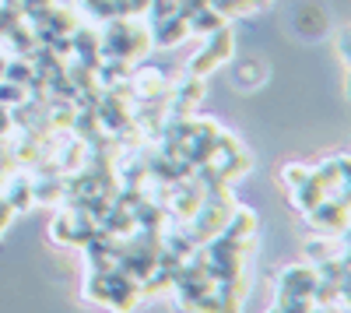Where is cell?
I'll use <instances>...</instances> for the list:
<instances>
[{
    "label": "cell",
    "instance_id": "6da1fadb",
    "mask_svg": "<svg viewBox=\"0 0 351 313\" xmlns=\"http://www.w3.org/2000/svg\"><path fill=\"white\" fill-rule=\"evenodd\" d=\"M148 49H152V28L144 25L137 14L102 21L99 60H112V64L134 67L137 60H144V56H148Z\"/></svg>",
    "mask_w": 351,
    "mask_h": 313
},
{
    "label": "cell",
    "instance_id": "7a4b0ae2",
    "mask_svg": "<svg viewBox=\"0 0 351 313\" xmlns=\"http://www.w3.org/2000/svg\"><path fill=\"white\" fill-rule=\"evenodd\" d=\"M232 53H236V32H232L228 25H221L218 32H211L208 36V43H204L200 49H197V56L190 60V74L193 78H208L211 71H218L225 60H232Z\"/></svg>",
    "mask_w": 351,
    "mask_h": 313
},
{
    "label": "cell",
    "instance_id": "3957f363",
    "mask_svg": "<svg viewBox=\"0 0 351 313\" xmlns=\"http://www.w3.org/2000/svg\"><path fill=\"white\" fill-rule=\"evenodd\" d=\"M309 225L316 233H324V236H344L348 229V190H334L327 194L319 205H313L306 211Z\"/></svg>",
    "mask_w": 351,
    "mask_h": 313
},
{
    "label": "cell",
    "instance_id": "277c9868",
    "mask_svg": "<svg viewBox=\"0 0 351 313\" xmlns=\"http://www.w3.org/2000/svg\"><path fill=\"white\" fill-rule=\"evenodd\" d=\"M200 99H204V78H186V81H180L176 89H169V95H165V113L169 117H193L197 113V106H200Z\"/></svg>",
    "mask_w": 351,
    "mask_h": 313
},
{
    "label": "cell",
    "instance_id": "5b68a950",
    "mask_svg": "<svg viewBox=\"0 0 351 313\" xmlns=\"http://www.w3.org/2000/svg\"><path fill=\"white\" fill-rule=\"evenodd\" d=\"M316 268H306V264H291L281 271L278 278V296H299V299H309L313 289H316Z\"/></svg>",
    "mask_w": 351,
    "mask_h": 313
},
{
    "label": "cell",
    "instance_id": "8992f818",
    "mask_svg": "<svg viewBox=\"0 0 351 313\" xmlns=\"http://www.w3.org/2000/svg\"><path fill=\"white\" fill-rule=\"evenodd\" d=\"M186 36H190V28H186V18L183 14H165V18H158L152 25V46H158V49L180 46Z\"/></svg>",
    "mask_w": 351,
    "mask_h": 313
},
{
    "label": "cell",
    "instance_id": "52a82bcc",
    "mask_svg": "<svg viewBox=\"0 0 351 313\" xmlns=\"http://www.w3.org/2000/svg\"><path fill=\"white\" fill-rule=\"evenodd\" d=\"M81 14H88L92 21H112V18H130L137 11L134 0H81Z\"/></svg>",
    "mask_w": 351,
    "mask_h": 313
},
{
    "label": "cell",
    "instance_id": "ba28073f",
    "mask_svg": "<svg viewBox=\"0 0 351 313\" xmlns=\"http://www.w3.org/2000/svg\"><path fill=\"white\" fill-rule=\"evenodd\" d=\"M71 56H77V64L84 67H99V32L88 25H77L71 32Z\"/></svg>",
    "mask_w": 351,
    "mask_h": 313
},
{
    "label": "cell",
    "instance_id": "9c48e42d",
    "mask_svg": "<svg viewBox=\"0 0 351 313\" xmlns=\"http://www.w3.org/2000/svg\"><path fill=\"white\" fill-rule=\"evenodd\" d=\"M4 205H8L14 215H21V211H28V208L36 205L32 180H28L25 173H11V176L4 180Z\"/></svg>",
    "mask_w": 351,
    "mask_h": 313
},
{
    "label": "cell",
    "instance_id": "30bf717a",
    "mask_svg": "<svg viewBox=\"0 0 351 313\" xmlns=\"http://www.w3.org/2000/svg\"><path fill=\"white\" fill-rule=\"evenodd\" d=\"M221 25H228V18H225L221 11H215L211 4H204L200 11H193V14L186 18V28H190L193 36H204V39H208L211 32H218Z\"/></svg>",
    "mask_w": 351,
    "mask_h": 313
},
{
    "label": "cell",
    "instance_id": "8fae6325",
    "mask_svg": "<svg viewBox=\"0 0 351 313\" xmlns=\"http://www.w3.org/2000/svg\"><path fill=\"white\" fill-rule=\"evenodd\" d=\"M215 11H221L225 18H243V14H253L260 8H267L271 0H208Z\"/></svg>",
    "mask_w": 351,
    "mask_h": 313
},
{
    "label": "cell",
    "instance_id": "7c38bea8",
    "mask_svg": "<svg viewBox=\"0 0 351 313\" xmlns=\"http://www.w3.org/2000/svg\"><path fill=\"white\" fill-rule=\"evenodd\" d=\"M32 78H36V71H32V60L28 56H14V60H8L4 64V81H14V84H32Z\"/></svg>",
    "mask_w": 351,
    "mask_h": 313
},
{
    "label": "cell",
    "instance_id": "4fadbf2b",
    "mask_svg": "<svg viewBox=\"0 0 351 313\" xmlns=\"http://www.w3.org/2000/svg\"><path fill=\"white\" fill-rule=\"evenodd\" d=\"M309 173H313L309 165H295V162H291V165H285V169H281V176H285V183H288L291 190H295V187H302V183L309 180Z\"/></svg>",
    "mask_w": 351,
    "mask_h": 313
},
{
    "label": "cell",
    "instance_id": "5bb4252c",
    "mask_svg": "<svg viewBox=\"0 0 351 313\" xmlns=\"http://www.w3.org/2000/svg\"><path fill=\"white\" fill-rule=\"evenodd\" d=\"M306 253H309V261H327V257H334V253H341V250H334L330 246V240H313V243H306Z\"/></svg>",
    "mask_w": 351,
    "mask_h": 313
},
{
    "label": "cell",
    "instance_id": "9a60e30c",
    "mask_svg": "<svg viewBox=\"0 0 351 313\" xmlns=\"http://www.w3.org/2000/svg\"><path fill=\"white\" fill-rule=\"evenodd\" d=\"M14 124H11V109L8 106H0V137H11Z\"/></svg>",
    "mask_w": 351,
    "mask_h": 313
},
{
    "label": "cell",
    "instance_id": "2e32d148",
    "mask_svg": "<svg viewBox=\"0 0 351 313\" xmlns=\"http://www.w3.org/2000/svg\"><path fill=\"white\" fill-rule=\"evenodd\" d=\"M11 215H14V211H11L8 205H0V236H4V229H8V222H11Z\"/></svg>",
    "mask_w": 351,
    "mask_h": 313
},
{
    "label": "cell",
    "instance_id": "e0dca14e",
    "mask_svg": "<svg viewBox=\"0 0 351 313\" xmlns=\"http://www.w3.org/2000/svg\"><path fill=\"white\" fill-rule=\"evenodd\" d=\"M134 4H137V11L144 14V11H148V4H152V0H134Z\"/></svg>",
    "mask_w": 351,
    "mask_h": 313
},
{
    "label": "cell",
    "instance_id": "ac0fdd59",
    "mask_svg": "<svg viewBox=\"0 0 351 313\" xmlns=\"http://www.w3.org/2000/svg\"><path fill=\"white\" fill-rule=\"evenodd\" d=\"M0 205H4V183H0Z\"/></svg>",
    "mask_w": 351,
    "mask_h": 313
},
{
    "label": "cell",
    "instance_id": "d6986e66",
    "mask_svg": "<svg viewBox=\"0 0 351 313\" xmlns=\"http://www.w3.org/2000/svg\"><path fill=\"white\" fill-rule=\"evenodd\" d=\"M267 313H281V310H278V306H274V310H267Z\"/></svg>",
    "mask_w": 351,
    "mask_h": 313
}]
</instances>
